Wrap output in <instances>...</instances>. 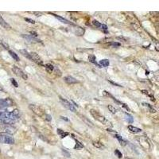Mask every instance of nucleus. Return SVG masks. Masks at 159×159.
Listing matches in <instances>:
<instances>
[{"label": "nucleus", "mask_w": 159, "mask_h": 159, "mask_svg": "<svg viewBox=\"0 0 159 159\" xmlns=\"http://www.w3.org/2000/svg\"><path fill=\"white\" fill-rule=\"evenodd\" d=\"M54 16H55L56 18H57V19H59L60 21H61L63 23H65V24H71V22L68 21V20H67L66 18H62L61 16H59V15H55V14H54Z\"/></svg>", "instance_id": "6ab92c4d"}, {"label": "nucleus", "mask_w": 159, "mask_h": 159, "mask_svg": "<svg viewBox=\"0 0 159 159\" xmlns=\"http://www.w3.org/2000/svg\"><path fill=\"white\" fill-rule=\"evenodd\" d=\"M30 34H34V35H33V37H37V36H38V34H37V33H36V32H30Z\"/></svg>", "instance_id": "4c0bfd02"}, {"label": "nucleus", "mask_w": 159, "mask_h": 159, "mask_svg": "<svg viewBox=\"0 0 159 159\" xmlns=\"http://www.w3.org/2000/svg\"><path fill=\"white\" fill-rule=\"evenodd\" d=\"M64 80H65V83H68V84H73V83H78V80H76L75 78L71 76H65V77L64 78Z\"/></svg>", "instance_id": "9d476101"}, {"label": "nucleus", "mask_w": 159, "mask_h": 159, "mask_svg": "<svg viewBox=\"0 0 159 159\" xmlns=\"http://www.w3.org/2000/svg\"><path fill=\"white\" fill-rule=\"evenodd\" d=\"M110 65V61L108 59H103L101 61H99V65L100 67H103V68H106V67H108Z\"/></svg>", "instance_id": "ddd939ff"}, {"label": "nucleus", "mask_w": 159, "mask_h": 159, "mask_svg": "<svg viewBox=\"0 0 159 159\" xmlns=\"http://www.w3.org/2000/svg\"><path fill=\"white\" fill-rule=\"evenodd\" d=\"M10 82H11V83H12V84H13V86H14V87H18V83H17V81H16V80L14 79V78H11V79H10Z\"/></svg>", "instance_id": "c85d7f7f"}, {"label": "nucleus", "mask_w": 159, "mask_h": 159, "mask_svg": "<svg viewBox=\"0 0 159 159\" xmlns=\"http://www.w3.org/2000/svg\"><path fill=\"white\" fill-rule=\"evenodd\" d=\"M9 54L10 55L12 58L14 60H15L16 61H19V57L18 56V54H15L14 51H12V50H9Z\"/></svg>", "instance_id": "2eb2a0df"}, {"label": "nucleus", "mask_w": 159, "mask_h": 159, "mask_svg": "<svg viewBox=\"0 0 159 159\" xmlns=\"http://www.w3.org/2000/svg\"><path fill=\"white\" fill-rule=\"evenodd\" d=\"M6 134L10 133V134H13L15 132V128H14L13 127L11 126H8V127H6Z\"/></svg>", "instance_id": "5701e85b"}, {"label": "nucleus", "mask_w": 159, "mask_h": 159, "mask_svg": "<svg viewBox=\"0 0 159 159\" xmlns=\"http://www.w3.org/2000/svg\"><path fill=\"white\" fill-rule=\"evenodd\" d=\"M46 120H48V121H51L52 117H51V116H50V115H46Z\"/></svg>", "instance_id": "c9c22d12"}, {"label": "nucleus", "mask_w": 159, "mask_h": 159, "mask_svg": "<svg viewBox=\"0 0 159 159\" xmlns=\"http://www.w3.org/2000/svg\"><path fill=\"white\" fill-rule=\"evenodd\" d=\"M57 134L60 135V137L62 138V139H63V138H65L66 136L68 135V132H65V131H62V130L61 129H57Z\"/></svg>", "instance_id": "f3484780"}, {"label": "nucleus", "mask_w": 159, "mask_h": 159, "mask_svg": "<svg viewBox=\"0 0 159 159\" xmlns=\"http://www.w3.org/2000/svg\"><path fill=\"white\" fill-rule=\"evenodd\" d=\"M61 119H63V120H65V121H68V119L66 117H63V116H61Z\"/></svg>", "instance_id": "ea45409f"}, {"label": "nucleus", "mask_w": 159, "mask_h": 159, "mask_svg": "<svg viewBox=\"0 0 159 159\" xmlns=\"http://www.w3.org/2000/svg\"><path fill=\"white\" fill-rule=\"evenodd\" d=\"M29 108L30 110H32V111H34L36 115H39V116H42V114L44 113V111L42 109V107H38L37 105H34V104H30L29 105Z\"/></svg>", "instance_id": "6e6552de"}, {"label": "nucleus", "mask_w": 159, "mask_h": 159, "mask_svg": "<svg viewBox=\"0 0 159 159\" xmlns=\"http://www.w3.org/2000/svg\"><path fill=\"white\" fill-rule=\"evenodd\" d=\"M12 70H13V72L15 73L16 76H19V77L22 78L23 80H28V76L26 75V74L25 73L21 68H19L18 66L16 65L13 66Z\"/></svg>", "instance_id": "423d86ee"}, {"label": "nucleus", "mask_w": 159, "mask_h": 159, "mask_svg": "<svg viewBox=\"0 0 159 159\" xmlns=\"http://www.w3.org/2000/svg\"><path fill=\"white\" fill-rule=\"evenodd\" d=\"M0 26H2V27H4L6 30H10L11 29V26L3 19V18H2L1 14H0Z\"/></svg>", "instance_id": "9b49d317"}, {"label": "nucleus", "mask_w": 159, "mask_h": 159, "mask_svg": "<svg viewBox=\"0 0 159 159\" xmlns=\"http://www.w3.org/2000/svg\"><path fill=\"white\" fill-rule=\"evenodd\" d=\"M114 136H115V138H116V139H117L118 140H119V143H120V144H121L122 146H125L126 144H127V142H126L125 140H124V139H123V138H122V137L119 136V135H116V134H115V135H114Z\"/></svg>", "instance_id": "a211bd4d"}, {"label": "nucleus", "mask_w": 159, "mask_h": 159, "mask_svg": "<svg viewBox=\"0 0 159 159\" xmlns=\"http://www.w3.org/2000/svg\"><path fill=\"white\" fill-rule=\"evenodd\" d=\"M121 105H122V107H124V108H125L126 110H127V111H131V109H130L129 107H128V106H127V104H125V103H121Z\"/></svg>", "instance_id": "473e14b6"}, {"label": "nucleus", "mask_w": 159, "mask_h": 159, "mask_svg": "<svg viewBox=\"0 0 159 159\" xmlns=\"http://www.w3.org/2000/svg\"><path fill=\"white\" fill-rule=\"evenodd\" d=\"M0 142L12 145V144H14V139L9 134L0 133Z\"/></svg>", "instance_id": "7ed1b4c3"}, {"label": "nucleus", "mask_w": 159, "mask_h": 159, "mask_svg": "<svg viewBox=\"0 0 159 159\" xmlns=\"http://www.w3.org/2000/svg\"><path fill=\"white\" fill-rule=\"evenodd\" d=\"M142 105L143 106H146V107H148L150 108V111L151 113H155L156 112V110L153 109V107L152 106H150L149 104V103H142Z\"/></svg>", "instance_id": "a878e982"}, {"label": "nucleus", "mask_w": 159, "mask_h": 159, "mask_svg": "<svg viewBox=\"0 0 159 159\" xmlns=\"http://www.w3.org/2000/svg\"><path fill=\"white\" fill-rule=\"evenodd\" d=\"M100 28H102L103 30H107V26H106V25H104V24H101V26H100Z\"/></svg>", "instance_id": "f704fd0d"}, {"label": "nucleus", "mask_w": 159, "mask_h": 159, "mask_svg": "<svg viewBox=\"0 0 159 159\" xmlns=\"http://www.w3.org/2000/svg\"><path fill=\"white\" fill-rule=\"evenodd\" d=\"M22 37L23 38L28 41V42H31V43H42V41L38 38L33 37L32 35H27V34H22Z\"/></svg>", "instance_id": "1a4fd4ad"}, {"label": "nucleus", "mask_w": 159, "mask_h": 159, "mask_svg": "<svg viewBox=\"0 0 159 159\" xmlns=\"http://www.w3.org/2000/svg\"><path fill=\"white\" fill-rule=\"evenodd\" d=\"M142 92L143 94H145V95H149V96H150L151 98H153V97H152V95H150V94L148 93V91H146V90H142ZM153 99H152V100H153Z\"/></svg>", "instance_id": "72a5a7b5"}, {"label": "nucleus", "mask_w": 159, "mask_h": 159, "mask_svg": "<svg viewBox=\"0 0 159 159\" xmlns=\"http://www.w3.org/2000/svg\"><path fill=\"white\" fill-rule=\"evenodd\" d=\"M45 68H46V71L48 72H54V66L52 65V64H46V65H45Z\"/></svg>", "instance_id": "dca6fc26"}, {"label": "nucleus", "mask_w": 159, "mask_h": 159, "mask_svg": "<svg viewBox=\"0 0 159 159\" xmlns=\"http://www.w3.org/2000/svg\"><path fill=\"white\" fill-rule=\"evenodd\" d=\"M107 108H108V110H109V111H111L112 114H115L116 112H117V109H116V108H115L114 106L108 105V106H107Z\"/></svg>", "instance_id": "393cba45"}, {"label": "nucleus", "mask_w": 159, "mask_h": 159, "mask_svg": "<svg viewBox=\"0 0 159 159\" xmlns=\"http://www.w3.org/2000/svg\"><path fill=\"white\" fill-rule=\"evenodd\" d=\"M30 58H31L30 61H33L35 62L36 64H38V65H44L43 61H42L41 57H40L38 54L32 52V53H30Z\"/></svg>", "instance_id": "0eeeda50"}, {"label": "nucleus", "mask_w": 159, "mask_h": 159, "mask_svg": "<svg viewBox=\"0 0 159 159\" xmlns=\"http://www.w3.org/2000/svg\"><path fill=\"white\" fill-rule=\"evenodd\" d=\"M74 33L77 36H82L83 34V33H84V30L81 27H76L74 30Z\"/></svg>", "instance_id": "4468645a"}, {"label": "nucleus", "mask_w": 159, "mask_h": 159, "mask_svg": "<svg viewBox=\"0 0 159 159\" xmlns=\"http://www.w3.org/2000/svg\"><path fill=\"white\" fill-rule=\"evenodd\" d=\"M111 46H112V47H119L120 46V44L118 43V42H111Z\"/></svg>", "instance_id": "2f4dec72"}, {"label": "nucleus", "mask_w": 159, "mask_h": 159, "mask_svg": "<svg viewBox=\"0 0 159 159\" xmlns=\"http://www.w3.org/2000/svg\"><path fill=\"white\" fill-rule=\"evenodd\" d=\"M95 60H96V58H95V56L89 55V57H88V61H89L91 62V63L94 64V65H99Z\"/></svg>", "instance_id": "aec40b11"}, {"label": "nucleus", "mask_w": 159, "mask_h": 159, "mask_svg": "<svg viewBox=\"0 0 159 159\" xmlns=\"http://www.w3.org/2000/svg\"><path fill=\"white\" fill-rule=\"evenodd\" d=\"M63 150V153H65L66 154V157H70V154L68 153V152L65 150Z\"/></svg>", "instance_id": "e433bc0d"}, {"label": "nucleus", "mask_w": 159, "mask_h": 159, "mask_svg": "<svg viewBox=\"0 0 159 159\" xmlns=\"http://www.w3.org/2000/svg\"><path fill=\"white\" fill-rule=\"evenodd\" d=\"M19 119V114L18 110L9 112V111H0V123L11 126Z\"/></svg>", "instance_id": "f257e3e1"}, {"label": "nucleus", "mask_w": 159, "mask_h": 159, "mask_svg": "<svg viewBox=\"0 0 159 159\" xmlns=\"http://www.w3.org/2000/svg\"><path fill=\"white\" fill-rule=\"evenodd\" d=\"M115 153L118 156V157H119V158H121L122 157H123V154H122V153L120 152V151L119 150H115Z\"/></svg>", "instance_id": "c756f323"}, {"label": "nucleus", "mask_w": 159, "mask_h": 159, "mask_svg": "<svg viewBox=\"0 0 159 159\" xmlns=\"http://www.w3.org/2000/svg\"><path fill=\"white\" fill-rule=\"evenodd\" d=\"M13 105V101L10 98L6 99H0V110L6 109L7 107H11Z\"/></svg>", "instance_id": "39448f33"}, {"label": "nucleus", "mask_w": 159, "mask_h": 159, "mask_svg": "<svg viewBox=\"0 0 159 159\" xmlns=\"http://www.w3.org/2000/svg\"><path fill=\"white\" fill-rule=\"evenodd\" d=\"M90 112H91V115H92V116H93V117L96 119V120H98L99 122H100V123H103V125H107V126H109V127H112V124H111V122L108 121V120H107V119L104 117V116L99 115V114L96 111H95V110H91Z\"/></svg>", "instance_id": "f03ea898"}, {"label": "nucleus", "mask_w": 159, "mask_h": 159, "mask_svg": "<svg viewBox=\"0 0 159 159\" xmlns=\"http://www.w3.org/2000/svg\"><path fill=\"white\" fill-rule=\"evenodd\" d=\"M128 130L131 131V133H134V134H136V133H140L142 131V129L140 128H138L136 127H134L132 125H129L128 126Z\"/></svg>", "instance_id": "f8f14e48"}, {"label": "nucleus", "mask_w": 159, "mask_h": 159, "mask_svg": "<svg viewBox=\"0 0 159 159\" xmlns=\"http://www.w3.org/2000/svg\"><path fill=\"white\" fill-rule=\"evenodd\" d=\"M60 101H61V103H62V105L65 107L66 109L69 110V111H72V112H76V108L74 107V106L72 105L69 101H68L67 99H64L61 96H60Z\"/></svg>", "instance_id": "20e7f679"}, {"label": "nucleus", "mask_w": 159, "mask_h": 159, "mask_svg": "<svg viewBox=\"0 0 159 159\" xmlns=\"http://www.w3.org/2000/svg\"><path fill=\"white\" fill-rule=\"evenodd\" d=\"M92 24H93L95 27L99 28V27H100V26H101V23H100L99 22H98L97 20H93V21H92Z\"/></svg>", "instance_id": "cd10ccee"}, {"label": "nucleus", "mask_w": 159, "mask_h": 159, "mask_svg": "<svg viewBox=\"0 0 159 159\" xmlns=\"http://www.w3.org/2000/svg\"><path fill=\"white\" fill-rule=\"evenodd\" d=\"M25 21H26V22H28L29 23H31V24L35 23V21H34V20H33V19H31V18H25Z\"/></svg>", "instance_id": "7c9ffc66"}, {"label": "nucleus", "mask_w": 159, "mask_h": 159, "mask_svg": "<svg viewBox=\"0 0 159 159\" xmlns=\"http://www.w3.org/2000/svg\"><path fill=\"white\" fill-rule=\"evenodd\" d=\"M118 39H120V40H123V41H127V39L126 38H121V37H118Z\"/></svg>", "instance_id": "58836bf2"}, {"label": "nucleus", "mask_w": 159, "mask_h": 159, "mask_svg": "<svg viewBox=\"0 0 159 159\" xmlns=\"http://www.w3.org/2000/svg\"><path fill=\"white\" fill-rule=\"evenodd\" d=\"M76 150H81L82 148H83V146L82 145L81 142H80L78 140H76V146L74 147Z\"/></svg>", "instance_id": "b1692460"}, {"label": "nucleus", "mask_w": 159, "mask_h": 159, "mask_svg": "<svg viewBox=\"0 0 159 159\" xmlns=\"http://www.w3.org/2000/svg\"><path fill=\"white\" fill-rule=\"evenodd\" d=\"M93 145L95 146V147H97V148H99V149L104 148V146H103L101 142H94Z\"/></svg>", "instance_id": "bb28decb"}, {"label": "nucleus", "mask_w": 159, "mask_h": 159, "mask_svg": "<svg viewBox=\"0 0 159 159\" xmlns=\"http://www.w3.org/2000/svg\"><path fill=\"white\" fill-rule=\"evenodd\" d=\"M125 119L129 123H132L134 122V118L131 115L127 113H125Z\"/></svg>", "instance_id": "4be33fe9"}, {"label": "nucleus", "mask_w": 159, "mask_h": 159, "mask_svg": "<svg viewBox=\"0 0 159 159\" xmlns=\"http://www.w3.org/2000/svg\"><path fill=\"white\" fill-rule=\"evenodd\" d=\"M20 53H21V54H22V55L24 56V57H26V58H28V59H31V58H30V53H29V52L27 51V50H20Z\"/></svg>", "instance_id": "412c9836"}]
</instances>
